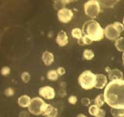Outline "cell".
I'll use <instances>...</instances> for the list:
<instances>
[{"mask_svg": "<svg viewBox=\"0 0 124 117\" xmlns=\"http://www.w3.org/2000/svg\"><path fill=\"white\" fill-rule=\"evenodd\" d=\"M109 79L112 81L123 80V74L119 69H109L107 70Z\"/></svg>", "mask_w": 124, "mask_h": 117, "instance_id": "9", "label": "cell"}, {"mask_svg": "<svg viewBox=\"0 0 124 117\" xmlns=\"http://www.w3.org/2000/svg\"><path fill=\"white\" fill-rule=\"evenodd\" d=\"M56 42L58 46H65L68 43V37H67V33L62 30L58 33L57 37H56Z\"/></svg>", "mask_w": 124, "mask_h": 117, "instance_id": "11", "label": "cell"}, {"mask_svg": "<svg viewBox=\"0 0 124 117\" xmlns=\"http://www.w3.org/2000/svg\"><path fill=\"white\" fill-rule=\"evenodd\" d=\"M114 26L116 27V29H118L119 32H120V33H121L122 32H123L124 25L122 24V23H120V22H115V23H114Z\"/></svg>", "mask_w": 124, "mask_h": 117, "instance_id": "26", "label": "cell"}, {"mask_svg": "<svg viewBox=\"0 0 124 117\" xmlns=\"http://www.w3.org/2000/svg\"><path fill=\"white\" fill-rule=\"evenodd\" d=\"M78 81L82 89L86 90H92L96 85V75L89 70H86L79 75Z\"/></svg>", "mask_w": 124, "mask_h": 117, "instance_id": "3", "label": "cell"}, {"mask_svg": "<svg viewBox=\"0 0 124 117\" xmlns=\"http://www.w3.org/2000/svg\"><path fill=\"white\" fill-rule=\"evenodd\" d=\"M10 72H11V69L9 67H3V68L1 69V74L3 76H8V74H10Z\"/></svg>", "mask_w": 124, "mask_h": 117, "instance_id": "27", "label": "cell"}, {"mask_svg": "<svg viewBox=\"0 0 124 117\" xmlns=\"http://www.w3.org/2000/svg\"><path fill=\"white\" fill-rule=\"evenodd\" d=\"M110 113L114 117H122L124 116V108H114V107H111Z\"/></svg>", "mask_w": 124, "mask_h": 117, "instance_id": "16", "label": "cell"}, {"mask_svg": "<svg viewBox=\"0 0 124 117\" xmlns=\"http://www.w3.org/2000/svg\"><path fill=\"white\" fill-rule=\"evenodd\" d=\"M105 116H106V111H105V110H103L102 108H100L96 117H105Z\"/></svg>", "mask_w": 124, "mask_h": 117, "instance_id": "31", "label": "cell"}, {"mask_svg": "<svg viewBox=\"0 0 124 117\" xmlns=\"http://www.w3.org/2000/svg\"><path fill=\"white\" fill-rule=\"evenodd\" d=\"M57 72L58 74L59 75V76H62V75L65 74V72H66V70H65L64 67H59L57 69Z\"/></svg>", "mask_w": 124, "mask_h": 117, "instance_id": "32", "label": "cell"}, {"mask_svg": "<svg viewBox=\"0 0 124 117\" xmlns=\"http://www.w3.org/2000/svg\"><path fill=\"white\" fill-rule=\"evenodd\" d=\"M101 108V107H98L97 106H96V105H91V106L89 107V108H88V112H89V114L91 115V116H97V112L98 111H99V109Z\"/></svg>", "mask_w": 124, "mask_h": 117, "instance_id": "23", "label": "cell"}, {"mask_svg": "<svg viewBox=\"0 0 124 117\" xmlns=\"http://www.w3.org/2000/svg\"><path fill=\"white\" fill-rule=\"evenodd\" d=\"M123 64H124V52L123 54Z\"/></svg>", "mask_w": 124, "mask_h": 117, "instance_id": "36", "label": "cell"}, {"mask_svg": "<svg viewBox=\"0 0 124 117\" xmlns=\"http://www.w3.org/2000/svg\"><path fill=\"white\" fill-rule=\"evenodd\" d=\"M71 35H72V37H73L74 38L77 39V40L80 39L81 37L84 36L82 30H81L80 29H79V28H75V29H72V31H71Z\"/></svg>", "mask_w": 124, "mask_h": 117, "instance_id": "19", "label": "cell"}, {"mask_svg": "<svg viewBox=\"0 0 124 117\" xmlns=\"http://www.w3.org/2000/svg\"><path fill=\"white\" fill-rule=\"evenodd\" d=\"M123 25H124V18H123Z\"/></svg>", "mask_w": 124, "mask_h": 117, "instance_id": "37", "label": "cell"}, {"mask_svg": "<svg viewBox=\"0 0 124 117\" xmlns=\"http://www.w3.org/2000/svg\"><path fill=\"white\" fill-rule=\"evenodd\" d=\"M58 114V109L54 107L52 105L48 104L47 107H46L45 112L43 113L42 116L45 117H57Z\"/></svg>", "mask_w": 124, "mask_h": 117, "instance_id": "12", "label": "cell"}, {"mask_svg": "<svg viewBox=\"0 0 124 117\" xmlns=\"http://www.w3.org/2000/svg\"><path fill=\"white\" fill-rule=\"evenodd\" d=\"M85 11L88 17L95 19L100 12V4L96 0H89L85 4Z\"/></svg>", "mask_w": 124, "mask_h": 117, "instance_id": "5", "label": "cell"}, {"mask_svg": "<svg viewBox=\"0 0 124 117\" xmlns=\"http://www.w3.org/2000/svg\"><path fill=\"white\" fill-rule=\"evenodd\" d=\"M66 3H72V2H75V1H77V0H63Z\"/></svg>", "mask_w": 124, "mask_h": 117, "instance_id": "34", "label": "cell"}, {"mask_svg": "<svg viewBox=\"0 0 124 117\" xmlns=\"http://www.w3.org/2000/svg\"><path fill=\"white\" fill-rule=\"evenodd\" d=\"M58 76H59V75L58 74L56 70H50V71L47 72V78L50 81H57L58 79Z\"/></svg>", "mask_w": 124, "mask_h": 117, "instance_id": "20", "label": "cell"}, {"mask_svg": "<svg viewBox=\"0 0 124 117\" xmlns=\"http://www.w3.org/2000/svg\"><path fill=\"white\" fill-rule=\"evenodd\" d=\"M115 47L118 50L124 52V37H121L117 39L115 41Z\"/></svg>", "mask_w": 124, "mask_h": 117, "instance_id": "17", "label": "cell"}, {"mask_svg": "<svg viewBox=\"0 0 124 117\" xmlns=\"http://www.w3.org/2000/svg\"><path fill=\"white\" fill-rule=\"evenodd\" d=\"M47 106L48 103H46L41 98L36 97L31 100V102L28 108L31 114L34 116H40V115H43Z\"/></svg>", "mask_w": 124, "mask_h": 117, "instance_id": "4", "label": "cell"}, {"mask_svg": "<svg viewBox=\"0 0 124 117\" xmlns=\"http://www.w3.org/2000/svg\"><path fill=\"white\" fill-rule=\"evenodd\" d=\"M81 103L85 107H88L91 103V101L89 99H88V98H83V99H81Z\"/></svg>", "mask_w": 124, "mask_h": 117, "instance_id": "29", "label": "cell"}, {"mask_svg": "<svg viewBox=\"0 0 124 117\" xmlns=\"http://www.w3.org/2000/svg\"><path fill=\"white\" fill-rule=\"evenodd\" d=\"M39 95L46 99H54L55 97V91L50 86H43L39 89Z\"/></svg>", "mask_w": 124, "mask_h": 117, "instance_id": "8", "label": "cell"}, {"mask_svg": "<svg viewBox=\"0 0 124 117\" xmlns=\"http://www.w3.org/2000/svg\"><path fill=\"white\" fill-rule=\"evenodd\" d=\"M42 60L46 66H50L53 64L54 60V55L50 51H45L42 54Z\"/></svg>", "mask_w": 124, "mask_h": 117, "instance_id": "13", "label": "cell"}, {"mask_svg": "<svg viewBox=\"0 0 124 117\" xmlns=\"http://www.w3.org/2000/svg\"><path fill=\"white\" fill-rule=\"evenodd\" d=\"M73 17V12L68 8H62L58 11V18L62 23H68Z\"/></svg>", "mask_w": 124, "mask_h": 117, "instance_id": "7", "label": "cell"}, {"mask_svg": "<svg viewBox=\"0 0 124 117\" xmlns=\"http://www.w3.org/2000/svg\"><path fill=\"white\" fill-rule=\"evenodd\" d=\"M93 42V41H91L89 38H88V37H86L84 35L83 37H81L80 39H79L78 40V44L80 46H83V45H89Z\"/></svg>", "mask_w": 124, "mask_h": 117, "instance_id": "22", "label": "cell"}, {"mask_svg": "<svg viewBox=\"0 0 124 117\" xmlns=\"http://www.w3.org/2000/svg\"><path fill=\"white\" fill-rule=\"evenodd\" d=\"M94 102H95V105L97 106L98 107H101L103 105L105 104V98H104V94H99L96 97V99L94 100Z\"/></svg>", "mask_w": 124, "mask_h": 117, "instance_id": "18", "label": "cell"}, {"mask_svg": "<svg viewBox=\"0 0 124 117\" xmlns=\"http://www.w3.org/2000/svg\"><path fill=\"white\" fill-rule=\"evenodd\" d=\"M4 93H5L6 96L10 97V96H12L14 94V90H13V89H11V88H8L4 91Z\"/></svg>", "mask_w": 124, "mask_h": 117, "instance_id": "30", "label": "cell"}, {"mask_svg": "<svg viewBox=\"0 0 124 117\" xmlns=\"http://www.w3.org/2000/svg\"><path fill=\"white\" fill-rule=\"evenodd\" d=\"M67 3H65L63 0H57L54 3V8L55 9H59V10H61V9L64 8V6Z\"/></svg>", "mask_w": 124, "mask_h": 117, "instance_id": "24", "label": "cell"}, {"mask_svg": "<svg viewBox=\"0 0 124 117\" xmlns=\"http://www.w3.org/2000/svg\"><path fill=\"white\" fill-rule=\"evenodd\" d=\"M107 85V76L104 74L96 75V89H103Z\"/></svg>", "mask_w": 124, "mask_h": 117, "instance_id": "10", "label": "cell"}, {"mask_svg": "<svg viewBox=\"0 0 124 117\" xmlns=\"http://www.w3.org/2000/svg\"><path fill=\"white\" fill-rule=\"evenodd\" d=\"M104 33L105 36L111 41H116L121 34L120 32L116 29L114 24L107 25L106 29H104Z\"/></svg>", "mask_w": 124, "mask_h": 117, "instance_id": "6", "label": "cell"}, {"mask_svg": "<svg viewBox=\"0 0 124 117\" xmlns=\"http://www.w3.org/2000/svg\"><path fill=\"white\" fill-rule=\"evenodd\" d=\"M68 102L71 105H75L77 102V97L75 95H71L68 98Z\"/></svg>", "mask_w": 124, "mask_h": 117, "instance_id": "28", "label": "cell"}, {"mask_svg": "<svg viewBox=\"0 0 124 117\" xmlns=\"http://www.w3.org/2000/svg\"><path fill=\"white\" fill-rule=\"evenodd\" d=\"M82 32L85 36L88 37L91 41L98 42L104 37V29L97 21L90 20L86 21L82 28Z\"/></svg>", "mask_w": 124, "mask_h": 117, "instance_id": "2", "label": "cell"}, {"mask_svg": "<svg viewBox=\"0 0 124 117\" xmlns=\"http://www.w3.org/2000/svg\"><path fill=\"white\" fill-rule=\"evenodd\" d=\"M101 6L105 8H112L118 3L119 0H96Z\"/></svg>", "mask_w": 124, "mask_h": 117, "instance_id": "14", "label": "cell"}, {"mask_svg": "<svg viewBox=\"0 0 124 117\" xmlns=\"http://www.w3.org/2000/svg\"><path fill=\"white\" fill-rule=\"evenodd\" d=\"M19 117H29V115L26 111H22L19 115Z\"/></svg>", "mask_w": 124, "mask_h": 117, "instance_id": "33", "label": "cell"}, {"mask_svg": "<svg viewBox=\"0 0 124 117\" xmlns=\"http://www.w3.org/2000/svg\"><path fill=\"white\" fill-rule=\"evenodd\" d=\"M31 99L28 95H21L18 99V104L21 107H29L30 102H31Z\"/></svg>", "mask_w": 124, "mask_h": 117, "instance_id": "15", "label": "cell"}, {"mask_svg": "<svg viewBox=\"0 0 124 117\" xmlns=\"http://www.w3.org/2000/svg\"><path fill=\"white\" fill-rule=\"evenodd\" d=\"M76 117H88V116H85V115H84V114H79Z\"/></svg>", "mask_w": 124, "mask_h": 117, "instance_id": "35", "label": "cell"}, {"mask_svg": "<svg viewBox=\"0 0 124 117\" xmlns=\"http://www.w3.org/2000/svg\"><path fill=\"white\" fill-rule=\"evenodd\" d=\"M83 56L86 60H92L93 58H94V53H93V51L92 50L86 49V50H85V51H84Z\"/></svg>", "mask_w": 124, "mask_h": 117, "instance_id": "21", "label": "cell"}, {"mask_svg": "<svg viewBox=\"0 0 124 117\" xmlns=\"http://www.w3.org/2000/svg\"><path fill=\"white\" fill-rule=\"evenodd\" d=\"M105 101L114 108H124V80L112 81L105 88Z\"/></svg>", "mask_w": 124, "mask_h": 117, "instance_id": "1", "label": "cell"}, {"mask_svg": "<svg viewBox=\"0 0 124 117\" xmlns=\"http://www.w3.org/2000/svg\"><path fill=\"white\" fill-rule=\"evenodd\" d=\"M122 117H124V116H122Z\"/></svg>", "mask_w": 124, "mask_h": 117, "instance_id": "38", "label": "cell"}, {"mask_svg": "<svg viewBox=\"0 0 124 117\" xmlns=\"http://www.w3.org/2000/svg\"><path fill=\"white\" fill-rule=\"evenodd\" d=\"M30 78H31V76H30V74L29 73V72H24L21 74V79H22L23 82H24V83L29 82Z\"/></svg>", "mask_w": 124, "mask_h": 117, "instance_id": "25", "label": "cell"}]
</instances>
